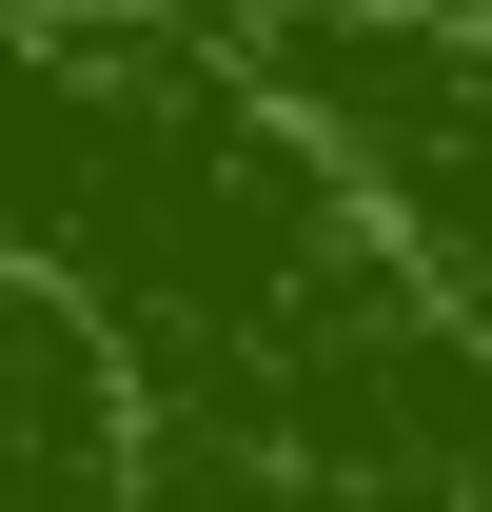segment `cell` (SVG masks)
Returning a JSON list of instances; mask_svg holds the SVG:
<instances>
[{"mask_svg": "<svg viewBox=\"0 0 492 512\" xmlns=\"http://www.w3.org/2000/svg\"><path fill=\"white\" fill-rule=\"evenodd\" d=\"M0 375H40V394H79V335L40 316V276H20V256H0ZM0 473H40V493H99V414H20V394H0Z\"/></svg>", "mask_w": 492, "mask_h": 512, "instance_id": "6da1fadb", "label": "cell"}]
</instances>
